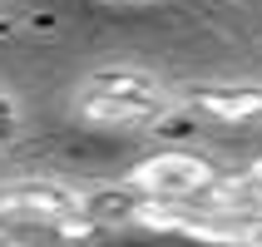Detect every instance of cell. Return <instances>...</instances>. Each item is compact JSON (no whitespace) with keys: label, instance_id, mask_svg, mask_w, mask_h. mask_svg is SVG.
Listing matches in <instances>:
<instances>
[{"label":"cell","instance_id":"1","mask_svg":"<svg viewBox=\"0 0 262 247\" xmlns=\"http://www.w3.org/2000/svg\"><path fill=\"white\" fill-rule=\"evenodd\" d=\"M218 178V163L188 148H159L129 168V188L154 193V198H198Z\"/></svg>","mask_w":262,"mask_h":247},{"label":"cell","instance_id":"2","mask_svg":"<svg viewBox=\"0 0 262 247\" xmlns=\"http://www.w3.org/2000/svg\"><path fill=\"white\" fill-rule=\"evenodd\" d=\"M84 208V193L64 188V183H45V178H20L0 188V222H40L50 228L55 218Z\"/></svg>","mask_w":262,"mask_h":247},{"label":"cell","instance_id":"3","mask_svg":"<svg viewBox=\"0 0 262 247\" xmlns=\"http://www.w3.org/2000/svg\"><path fill=\"white\" fill-rule=\"evenodd\" d=\"M74 109H79V119H84V124L119 129V124H154L168 104H163V94H114V89H84Z\"/></svg>","mask_w":262,"mask_h":247},{"label":"cell","instance_id":"4","mask_svg":"<svg viewBox=\"0 0 262 247\" xmlns=\"http://www.w3.org/2000/svg\"><path fill=\"white\" fill-rule=\"evenodd\" d=\"M188 104L218 124H262V84H193Z\"/></svg>","mask_w":262,"mask_h":247},{"label":"cell","instance_id":"5","mask_svg":"<svg viewBox=\"0 0 262 247\" xmlns=\"http://www.w3.org/2000/svg\"><path fill=\"white\" fill-rule=\"evenodd\" d=\"M84 89H114V94H163L159 79L144 70H94L84 79Z\"/></svg>","mask_w":262,"mask_h":247},{"label":"cell","instance_id":"6","mask_svg":"<svg viewBox=\"0 0 262 247\" xmlns=\"http://www.w3.org/2000/svg\"><path fill=\"white\" fill-rule=\"evenodd\" d=\"M84 208L99 213L104 222H119V218H134L139 198H129V193H119V188H99V193H84Z\"/></svg>","mask_w":262,"mask_h":247},{"label":"cell","instance_id":"7","mask_svg":"<svg viewBox=\"0 0 262 247\" xmlns=\"http://www.w3.org/2000/svg\"><path fill=\"white\" fill-rule=\"evenodd\" d=\"M15 129H20V104H15L10 94H0V144L15 139Z\"/></svg>","mask_w":262,"mask_h":247},{"label":"cell","instance_id":"8","mask_svg":"<svg viewBox=\"0 0 262 247\" xmlns=\"http://www.w3.org/2000/svg\"><path fill=\"white\" fill-rule=\"evenodd\" d=\"M5 30H10V15H5V10H0V35H5Z\"/></svg>","mask_w":262,"mask_h":247},{"label":"cell","instance_id":"9","mask_svg":"<svg viewBox=\"0 0 262 247\" xmlns=\"http://www.w3.org/2000/svg\"><path fill=\"white\" fill-rule=\"evenodd\" d=\"M252 173H257V178H262V159H257V163H252Z\"/></svg>","mask_w":262,"mask_h":247}]
</instances>
